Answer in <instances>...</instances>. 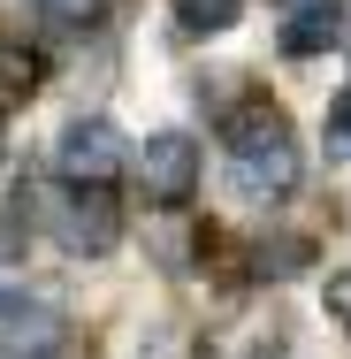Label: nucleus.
<instances>
[{
    "mask_svg": "<svg viewBox=\"0 0 351 359\" xmlns=\"http://www.w3.org/2000/svg\"><path fill=\"white\" fill-rule=\"evenodd\" d=\"M221 153H229V184L245 199H282L298 184V138H290L282 107L268 100H245L221 115Z\"/></svg>",
    "mask_w": 351,
    "mask_h": 359,
    "instance_id": "nucleus-1",
    "label": "nucleus"
},
{
    "mask_svg": "<svg viewBox=\"0 0 351 359\" xmlns=\"http://www.w3.org/2000/svg\"><path fill=\"white\" fill-rule=\"evenodd\" d=\"M31 215L46 222L69 252H84V260H99V252H115V237H123V215H115V199H107V184H39L31 199H23Z\"/></svg>",
    "mask_w": 351,
    "mask_h": 359,
    "instance_id": "nucleus-2",
    "label": "nucleus"
},
{
    "mask_svg": "<svg viewBox=\"0 0 351 359\" xmlns=\"http://www.w3.org/2000/svg\"><path fill=\"white\" fill-rule=\"evenodd\" d=\"M138 161V145L123 138L107 115H76L62 145H54V168H62V184H115L123 168Z\"/></svg>",
    "mask_w": 351,
    "mask_h": 359,
    "instance_id": "nucleus-3",
    "label": "nucleus"
},
{
    "mask_svg": "<svg viewBox=\"0 0 351 359\" xmlns=\"http://www.w3.org/2000/svg\"><path fill=\"white\" fill-rule=\"evenodd\" d=\"M62 337L69 321L46 290H0V359H54Z\"/></svg>",
    "mask_w": 351,
    "mask_h": 359,
    "instance_id": "nucleus-4",
    "label": "nucleus"
},
{
    "mask_svg": "<svg viewBox=\"0 0 351 359\" xmlns=\"http://www.w3.org/2000/svg\"><path fill=\"white\" fill-rule=\"evenodd\" d=\"M138 184L153 207H184L191 191H199V138H184V130H160V138L138 145Z\"/></svg>",
    "mask_w": 351,
    "mask_h": 359,
    "instance_id": "nucleus-5",
    "label": "nucleus"
},
{
    "mask_svg": "<svg viewBox=\"0 0 351 359\" xmlns=\"http://www.w3.org/2000/svg\"><path fill=\"white\" fill-rule=\"evenodd\" d=\"M329 46H344V0H298L290 23H282V54L290 62H313Z\"/></svg>",
    "mask_w": 351,
    "mask_h": 359,
    "instance_id": "nucleus-6",
    "label": "nucleus"
},
{
    "mask_svg": "<svg viewBox=\"0 0 351 359\" xmlns=\"http://www.w3.org/2000/svg\"><path fill=\"white\" fill-rule=\"evenodd\" d=\"M39 76H46V62H39L31 46L0 39V100H31V92H39Z\"/></svg>",
    "mask_w": 351,
    "mask_h": 359,
    "instance_id": "nucleus-7",
    "label": "nucleus"
},
{
    "mask_svg": "<svg viewBox=\"0 0 351 359\" xmlns=\"http://www.w3.org/2000/svg\"><path fill=\"white\" fill-rule=\"evenodd\" d=\"M245 15V0H176V23L191 31V39H214V31H229Z\"/></svg>",
    "mask_w": 351,
    "mask_h": 359,
    "instance_id": "nucleus-8",
    "label": "nucleus"
},
{
    "mask_svg": "<svg viewBox=\"0 0 351 359\" xmlns=\"http://www.w3.org/2000/svg\"><path fill=\"white\" fill-rule=\"evenodd\" d=\"M321 145H329V161H351V92L329 107V123H321Z\"/></svg>",
    "mask_w": 351,
    "mask_h": 359,
    "instance_id": "nucleus-9",
    "label": "nucleus"
},
{
    "mask_svg": "<svg viewBox=\"0 0 351 359\" xmlns=\"http://www.w3.org/2000/svg\"><path fill=\"white\" fill-rule=\"evenodd\" d=\"M329 313H336V329L351 337V268H344V276H329Z\"/></svg>",
    "mask_w": 351,
    "mask_h": 359,
    "instance_id": "nucleus-10",
    "label": "nucleus"
},
{
    "mask_svg": "<svg viewBox=\"0 0 351 359\" xmlns=\"http://www.w3.org/2000/svg\"><path fill=\"white\" fill-rule=\"evenodd\" d=\"M23 252V207H0V260Z\"/></svg>",
    "mask_w": 351,
    "mask_h": 359,
    "instance_id": "nucleus-11",
    "label": "nucleus"
},
{
    "mask_svg": "<svg viewBox=\"0 0 351 359\" xmlns=\"http://www.w3.org/2000/svg\"><path fill=\"white\" fill-rule=\"evenodd\" d=\"M46 15H54V23H92L99 0H46Z\"/></svg>",
    "mask_w": 351,
    "mask_h": 359,
    "instance_id": "nucleus-12",
    "label": "nucleus"
},
{
    "mask_svg": "<svg viewBox=\"0 0 351 359\" xmlns=\"http://www.w3.org/2000/svg\"><path fill=\"white\" fill-rule=\"evenodd\" d=\"M0 161H8V115H0Z\"/></svg>",
    "mask_w": 351,
    "mask_h": 359,
    "instance_id": "nucleus-13",
    "label": "nucleus"
},
{
    "mask_svg": "<svg viewBox=\"0 0 351 359\" xmlns=\"http://www.w3.org/2000/svg\"><path fill=\"white\" fill-rule=\"evenodd\" d=\"M290 8H298V0H290Z\"/></svg>",
    "mask_w": 351,
    "mask_h": 359,
    "instance_id": "nucleus-14",
    "label": "nucleus"
}]
</instances>
